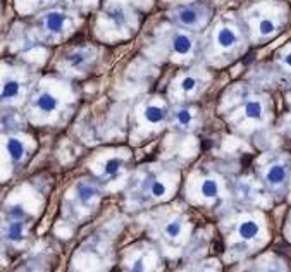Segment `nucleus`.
<instances>
[{"mask_svg":"<svg viewBox=\"0 0 291 272\" xmlns=\"http://www.w3.org/2000/svg\"><path fill=\"white\" fill-rule=\"evenodd\" d=\"M174 19L186 28H200L207 23L208 10L201 5H183L173 12Z\"/></svg>","mask_w":291,"mask_h":272,"instance_id":"f257e3e1","label":"nucleus"},{"mask_svg":"<svg viewBox=\"0 0 291 272\" xmlns=\"http://www.w3.org/2000/svg\"><path fill=\"white\" fill-rule=\"evenodd\" d=\"M169 47L176 55H188L195 48V38L190 33L176 29L169 36Z\"/></svg>","mask_w":291,"mask_h":272,"instance_id":"f03ea898","label":"nucleus"},{"mask_svg":"<svg viewBox=\"0 0 291 272\" xmlns=\"http://www.w3.org/2000/svg\"><path fill=\"white\" fill-rule=\"evenodd\" d=\"M67 21H69V16L61 9H52L42 16L43 28L48 33H61L66 28Z\"/></svg>","mask_w":291,"mask_h":272,"instance_id":"7ed1b4c3","label":"nucleus"},{"mask_svg":"<svg viewBox=\"0 0 291 272\" xmlns=\"http://www.w3.org/2000/svg\"><path fill=\"white\" fill-rule=\"evenodd\" d=\"M215 42H217L219 48L224 50H229L238 43V31L229 24H222L217 29V35H215Z\"/></svg>","mask_w":291,"mask_h":272,"instance_id":"20e7f679","label":"nucleus"},{"mask_svg":"<svg viewBox=\"0 0 291 272\" xmlns=\"http://www.w3.org/2000/svg\"><path fill=\"white\" fill-rule=\"evenodd\" d=\"M57 105H59L57 96L52 95L50 91H42L35 98V107L38 110H42V112H47V114L54 112V110L57 109Z\"/></svg>","mask_w":291,"mask_h":272,"instance_id":"39448f33","label":"nucleus"},{"mask_svg":"<svg viewBox=\"0 0 291 272\" xmlns=\"http://www.w3.org/2000/svg\"><path fill=\"white\" fill-rule=\"evenodd\" d=\"M90 59H92V52L90 50H76L66 59V62L69 64L71 69L78 71V69H83L90 62Z\"/></svg>","mask_w":291,"mask_h":272,"instance_id":"423d86ee","label":"nucleus"},{"mask_svg":"<svg viewBox=\"0 0 291 272\" xmlns=\"http://www.w3.org/2000/svg\"><path fill=\"white\" fill-rule=\"evenodd\" d=\"M76 193H78V198L81 200V203L88 205L97 195H98V189H97V186L92 184V182L81 181V182H78V186H76Z\"/></svg>","mask_w":291,"mask_h":272,"instance_id":"0eeeda50","label":"nucleus"},{"mask_svg":"<svg viewBox=\"0 0 291 272\" xmlns=\"http://www.w3.org/2000/svg\"><path fill=\"white\" fill-rule=\"evenodd\" d=\"M107 19H109L110 23H114L115 29L126 28L128 23H129L128 14H126V10L122 9V7H114V9H110L109 14H107Z\"/></svg>","mask_w":291,"mask_h":272,"instance_id":"6e6552de","label":"nucleus"},{"mask_svg":"<svg viewBox=\"0 0 291 272\" xmlns=\"http://www.w3.org/2000/svg\"><path fill=\"white\" fill-rule=\"evenodd\" d=\"M5 148H7V154L10 155V159L16 160V162H19L24 157V145L17 138H9L5 141Z\"/></svg>","mask_w":291,"mask_h":272,"instance_id":"1a4fd4ad","label":"nucleus"},{"mask_svg":"<svg viewBox=\"0 0 291 272\" xmlns=\"http://www.w3.org/2000/svg\"><path fill=\"white\" fill-rule=\"evenodd\" d=\"M19 81L16 78H5L3 80V87H2V98L3 100H12L19 95Z\"/></svg>","mask_w":291,"mask_h":272,"instance_id":"9d476101","label":"nucleus"},{"mask_svg":"<svg viewBox=\"0 0 291 272\" xmlns=\"http://www.w3.org/2000/svg\"><path fill=\"white\" fill-rule=\"evenodd\" d=\"M285 178H286V167L281 166V164L271 166L266 173V180L271 182V184H279Z\"/></svg>","mask_w":291,"mask_h":272,"instance_id":"9b49d317","label":"nucleus"},{"mask_svg":"<svg viewBox=\"0 0 291 272\" xmlns=\"http://www.w3.org/2000/svg\"><path fill=\"white\" fill-rule=\"evenodd\" d=\"M166 114H167V110L164 109V107H159V105H148L143 112L145 119H147L148 122H152V124L162 122L164 119H166Z\"/></svg>","mask_w":291,"mask_h":272,"instance_id":"f8f14e48","label":"nucleus"},{"mask_svg":"<svg viewBox=\"0 0 291 272\" xmlns=\"http://www.w3.org/2000/svg\"><path fill=\"white\" fill-rule=\"evenodd\" d=\"M5 236L9 238L10 241H14V243L21 241L22 236H24V224H22L21 221L10 222V224L7 226V229H5Z\"/></svg>","mask_w":291,"mask_h":272,"instance_id":"ddd939ff","label":"nucleus"},{"mask_svg":"<svg viewBox=\"0 0 291 272\" xmlns=\"http://www.w3.org/2000/svg\"><path fill=\"white\" fill-rule=\"evenodd\" d=\"M238 233L243 240H252L257 233H259V224L255 221H243L238 227Z\"/></svg>","mask_w":291,"mask_h":272,"instance_id":"4468645a","label":"nucleus"},{"mask_svg":"<svg viewBox=\"0 0 291 272\" xmlns=\"http://www.w3.org/2000/svg\"><path fill=\"white\" fill-rule=\"evenodd\" d=\"M201 195L205 196V198H215V196L219 195V182L215 180H205L201 182Z\"/></svg>","mask_w":291,"mask_h":272,"instance_id":"2eb2a0df","label":"nucleus"},{"mask_svg":"<svg viewBox=\"0 0 291 272\" xmlns=\"http://www.w3.org/2000/svg\"><path fill=\"white\" fill-rule=\"evenodd\" d=\"M122 169V160L121 159H110L105 162V166H103V171H102V176L105 178H112L115 176V174H119Z\"/></svg>","mask_w":291,"mask_h":272,"instance_id":"dca6fc26","label":"nucleus"},{"mask_svg":"<svg viewBox=\"0 0 291 272\" xmlns=\"http://www.w3.org/2000/svg\"><path fill=\"white\" fill-rule=\"evenodd\" d=\"M262 112H264L262 103H260L259 100H252V102H248L245 105V114H246V117H250V119H260L262 117Z\"/></svg>","mask_w":291,"mask_h":272,"instance_id":"f3484780","label":"nucleus"},{"mask_svg":"<svg viewBox=\"0 0 291 272\" xmlns=\"http://www.w3.org/2000/svg\"><path fill=\"white\" fill-rule=\"evenodd\" d=\"M183 231V224L179 219H173L171 222H167L166 226V234L169 238H173V240H176V238H179V234H181Z\"/></svg>","mask_w":291,"mask_h":272,"instance_id":"a211bd4d","label":"nucleus"},{"mask_svg":"<svg viewBox=\"0 0 291 272\" xmlns=\"http://www.w3.org/2000/svg\"><path fill=\"white\" fill-rule=\"evenodd\" d=\"M276 31V23L272 19H260L259 23V33L262 36H269Z\"/></svg>","mask_w":291,"mask_h":272,"instance_id":"6ab92c4d","label":"nucleus"},{"mask_svg":"<svg viewBox=\"0 0 291 272\" xmlns=\"http://www.w3.org/2000/svg\"><path fill=\"white\" fill-rule=\"evenodd\" d=\"M166 191H167V188H166V182L164 181H160V180H155V181H152V184H150V193L154 196H157V198H160V196H164L166 195Z\"/></svg>","mask_w":291,"mask_h":272,"instance_id":"aec40b11","label":"nucleus"},{"mask_svg":"<svg viewBox=\"0 0 291 272\" xmlns=\"http://www.w3.org/2000/svg\"><path fill=\"white\" fill-rule=\"evenodd\" d=\"M176 121L179 126H190V122H192V112L188 109H179L176 112Z\"/></svg>","mask_w":291,"mask_h":272,"instance_id":"412c9836","label":"nucleus"},{"mask_svg":"<svg viewBox=\"0 0 291 272\" xmlns=\"http://www.w3.org/2000/svg\"><path fill=\"white\" fill-rule=\"evenodd\" d=\"M195 87H196V80H195L193 76L183 78V81H181V90H183V91L190 93V91L195 90Z\"/></svg>","mask_w":291,"mask_h":272,"instance_id":"4be33fe9","label":"nucleus"},{"mask_svg":"<svg viewBox=\"0 0 291 272\" xmlns=\"http://www.w3.org/2000/svg\"><path fill=\"white\" fill-rule=\"evenodd\" d=\"M131 269H133V271H145V262H143V259H138L136 262H133Z\"/></svg>","mask_w":291,"mask_h":272,"instance_id":"5701e85b","label":"nucleus"},{"mask_svg":"<svg viewBox=\"0 0 291 272\" xmlns=\"http://www.w3.org/2000/svg\"><path fill=\"white\" fill-rule=\"evenodd\" d=\"M283 62H285V64L288 66V68H291V52H288V54H286L285 57H283Z\"/></svg>","mask_w":291,"mask_h":272,"instance_id":"b1692460","label":"nucleus"},{"mask_svg":"<svg viewBox=\"0 0 291 272\" xmlns=\"http://www.w3.org/2000/svg\"><path fill=\"white\" fill-rule=\"evenodd\" d=\"M71 2H74V3H76V2H78V0H71Z\"/></svg>","mask_w":291,"mask_h":272,"instance_id":"393cba45","label":"nucleus"},{"mask_svg":"<svg viewBox=\"0 0 291 272\" xmlns=\"http://www.w3.org/2000/svg\"><path fill=\"white\" fill-rule=\"evenodd\" d=\"M42 2H48V0H42Z\"/></svg>","mask_w":291,"mask_h":272,"instance_id":"a878e982","label":"nucleus"}]
</instances>
